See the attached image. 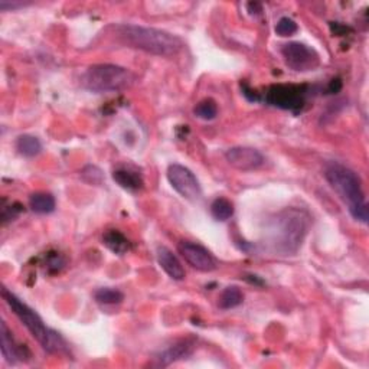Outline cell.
<instances>
[{"label":"cell","mask_w":369,"mask_h":369,"mask_svg":"<svg viewBox=\"0 0 369 369\" xmlns=\"http://www.w3.org/2000/svg\"><path fill=\"white\" fill-rule=\"evenodd\" d=\"M297 31H299L297 23H296L293 19L287 18V16L281 18V19L277 22V25H276V34H277L278 37H283V38L292 37V35H294Z\"/></svg>","instance_id":"obj_22"},{"label":"cell","mask_w":369,"mask_h":369,"mask_svg":"<svg viewBox=\"0 0 369 369\" xmlns=\"http://www.w3.org/2000/svg\"><path fill=\"white\" fill-rule=\"evenodd\" d=\"M103 244L115 254L123 255L130 250V241L117 230H110L103 237Z\"/></svg>","instance_id":"obj_16"},{"label":"cell","mask_w":369,"mask_h":369,"mask_svg":"<svg viewBox=\"0 0 369 369\" xmlns=\"http://www.w3.org/2000/svg\"><path fill=\"white\" fill-rule=\"evenodd\" d=\"M281 55L286 65L296 72L313 71L321 64L319 53L311 46L302 42H289L283 45Z\"/></svg>","instance_id":"obj_6"},{"label":"cell","mask_w":369,"mask_h":369,"mask_svg":"<svg viewBox=\"0 0 369 369\" xmlns=\"http://www.w3.org/2000/svg\"><path fill=\"white\" fill-rule=\"evenodd\" d=\"M247 9H248L250 15H260V13L263 12V6H261L260 4H257V2L248 4V5H247Z\"/></svg>","instance_id":"obj_25"},{"label":"cell","mask_w":369,"mask_h":369,"mask_svg":"<svg viewBox=\"0 0 369 369\" xmlns=\"http://www.w3.org/2000/svg\"><path fill=\"white\" fill-rule=\"evenodd\" d=\"M16 149L25 157H35L41 153L42 145L38 137L31 134H22L16 140Z\"/></svg>","instance_id":"obj_17"},{"label":"cell","mask_w":369,"mask_h":369,"mask_svg":"<svg viewBox=\"0 0 369 369\" xmlns=\"http://www.w3.org/2000/svg\"><path fill=\"white\" fill-rule=\"evenodd\" d=\"M116 34L119 41L124 45L157 56H174L183 46L181 38L166 31L156 30V27L119 25L116 27Z\"/></svg>","instance_id":"obj_2"},{"label":"cell","mask_w":369,"mask_h":369,"mask_svg":"<svg viewBox=\"0 0 369 369\" xmlns=\"http://www.w3.org/2000/svg\"><path fill=\"white\" fill-rule=\"evenodd\" d=\"M193 348H195L193 340H190V339L179 340V342H176L172 347H169L167 349H164L163 352H160L155 358L156 359V365L157 366H169V365H172V363H175L178 361L186 359V358H189L192 355Z\"/></svg>","instance_id":"obj_12"},{"label":"cell","mask_w":369,"mask_h":369,"mask_svg":"<svg viewBox=\"0 0 369 369\" xmlns=\"http://www.w3.org/2000/svg\"><path fill=\"white\" fill-rule=\"evenodd\" d=\"M0 339H2V355L8 363H16L19 361H23V358L30 356L25 355V347L22 348V345L16 344L13 333L8 328L5 321L0 322Z\"/></svg>","instance_id":"obj_11"},{"label":"cell","mask_w":369,"mask_h":369,"mask_svg":"<svg viewBox=\"0 0 369 369\" xmlns=\"http://www.w3.org/2000/svg\"><path fill=\"white\" fill-rule=\"evenodd\" d=\"M225 160L234 169L242 170V172H251V170L260 169L266 159L261 152L254 148L237 146L225 152Z\"/></svg>","instance_id":"obj_10"},{"label":"cell","mask_w":369,"mask_h":369,"mask_svg":"<svg viewBox=\"0 0 369 369\" xmlns=\"http://www.w3.org/2000/svg\"><path fill=\"white\" fill-rule=\"evenodd\" d=\"M178 251L185 259V261L196 270L211 273L216 268V260L214 259V255L201 244L192 241H181L178 244Z\"/></svg>","instance_id":"obj_8"},{"label":"cell","mask_w":369,"mask_h":369,"mask_svg":"<svg viewBox=\"0 0 369 369\" xmlns=\"http://www.w3.org/2000/svg\"><path fill=\"white\" fill-rule=\"evenodd\" d=\"M30 5L31 4L20 2V0H12V2H9V0H0V11H4V12L16 11V9H20L25 6H30Z\"/></svg>","instance_id":"obj_24"},{"label":"cell","mask_w":369,"mask_h":369,"mask_svg":"<svg viewBox=\"0 0 369 369\" xmlns=\"http://www.w3.org/2000/svg\"><path fill=\"white\" fill-rule=\"evenodd\" d=\"M310 216L300 208H285L270 219L266 238L270 250L280 255L296 254L309 233Z\"/></svg>","instance_id":"obj_1"},{"label":"cell","mask_w":369,"mask_h":369,"mask_svg":"<svg viewBox=\"0 0 369 369\" xmlns=\"http://www.w3.org/2000/svg\"><path fill=\"white\" fill-rule=\"evenodd\" d=\"M112 179H115V182L119 186H122L123 189L130 190V192H137L145 185L141 175L134 172V170H130V169L115 170V172H112Z\"/></svg>","instance_id":"obj_14"},{"label":"cell","mask_w":369,"mask_h":369,"mask_svg":"<svg viewBox=\"0 0 369 369\" xmlns=\"http://www.w3.org/2000/svg\"><path fill=\"white\" fill-rule=\"evenodd\" d=\"M325 178L340 200L348 205L351 215L356 221L368 224L369 214L362 182L354 170L337 162H332L325 167Z\"/></svg>","instance_id":"obj_3"},{"label":"cell","mask_w":369,"mask_h":369,"mask_svg":"<svg viewBox=\"0 0 369 369\" xmlns=\"http://www.w3.org/2000/svg\"><path fill=\"white\" fill-rule=\"evenodd\" d=\"M134 75L127 68L112 64L91 65L84 72L81 82L84 89L93 93H116L129 89Z\"/></svg>","instance_id":"obj_5"},{"label":"cell","mask_w":369,"mask_h":369,"mask_svg":"<svg viewBox=\"0 0 369 369\" xmlns=\"http://www.w3.org/2000/svg\"><path fill=\"white\" fill-rule=\"evenodd\" d=\"M55 198L48 192H35L30 196V208L39 215H46L55 211Z\"/></svg>","instance_id":"obj_15"},{"label":"cell","mask_w":369,"mask_h":369,"mask_svg":"<svg viewBox=\"0 0 369 369\" xmlns=\"http://www.w3.org/2000/svg\"><path fill=\"white\" fill-rule=\"evenodd\" d=\"M306 91L297 85H273L267 93V101L286 110H299L304 104Z\"/></svg>","instance_id":"obj_9"},{"label":"cell","mask_w":369,"mask_h":369,"mask_svg":"<svg viewBox=\"0 0 369 369\" xmlns=\"http://www.w3.org/2000/svg\"><path fill=\"white\" fill-rule=\"evenodd\" d=\"M211 215L216 221H228L234 215V205L226 198H218L211 205Z\"/></svg>","instance_id":"obj_19"},{"label":"cell","mask_w":369,"mask_h":369,"mask_svg":"<svg viewBox=\"0 0 369 369\" xmlns=\"http://www.w3.org/2000/svg\"><path fill=\"white\" fill-rule=\"evenodd\" d=\"M81 178L84 182H87L90 185H101L104 181V175L101 172V169L93 164H89L82 169Z\"/></svg>","instance_id":"obj_23"},{"label":"cell","mask_w":369,"mask_h":369,"mask_svg":"<svg viewBox=\"0 0 369 369\" xmlns=\"http://www.w3.org/2000/svg\"><path fill=\"white\" fill-rule=\"evenodd\" d=\"M156 255H157L159 266L170 278L176 280V281H181L185 278V276H186L185 268H183L182 263L179 261V259L172 251L166 247H157Z\"/></svg>","instance_id":"obj_13"},{"label":"cell","mask_w":369,"mask_h":369,"mask_svg":"<svg viewBox=\"0 0 369 369\" xmlns=\"http://www.w3.org/2000/svg\"><path fill=\"white\" fill-rule=\"evenodd\" d=\"M244 302V293L237 286H228L222 290V293L218 297V306L222 310H230L235 309Z\"/></svg>","instance_id":"obj_18"},{"label":"cell","mask_w":369,"mask_h":369,"mask_svg":"<svg viewBox=\"0 0 369 369\" xmlns=\"http://www.w3.org/2000/svg\"><path fill=\"white\" fill-rule=\"evenodd\" d=\"M2 296L12 309L13 313L18 316V319L25 325V328L30 330V333L38 340L41 347L48 352H60L65 349L64 339L56 333L55 330L49 329L41 316L32 310L30 306L25 304L20 299H18L15 294H12L9 290L4 289Z\"/></svg>","instance_id":"obj_4"},{"label":"cell","mask_w":369,"mask_h":369,"mask_svg":"<svg viewBox=\"0 0 369 369\" xmlns=\"http://www.w3.org/2000/svg\"><path fill=\"white\" fill-rule=\"evenodd\" d=\"M193 112L201 120H214L218 116V104L212 98H205L195 105Z\"/></svg>","instance_id":"obj_21"},{"label":"cell","mask_w":369,"mask_h":369,"mask_svg":"<svg viewBox=\"0 0 369 369\" xmlns=\"http://www.w3.org/2000/svg\"><path fill=\"white\" fill-rule=\"evenodd\" d=\"M94 299L98 304L103 306H115V304H120L124 300V294L117 290V289H110V287H103L98 289L94 294Z\"/></svg>","instance_id":"obj_20"},{"label":"cell","mask_w":369,"mask_h":369,"mask_svg":"<svg viewBox=\"0 0 369 369\" xmlns=\"http://www.w3.org/2000/svg\"><path fill=\"white\" fill-rule=\"evenodd\" d=\"M167 181L182 198L189 201L200 200L202 188L200 181L195 176L190 169L183 164L174 163L167 167Z\"/></svg>","instance_id":"obj_7"}]
</instances>
